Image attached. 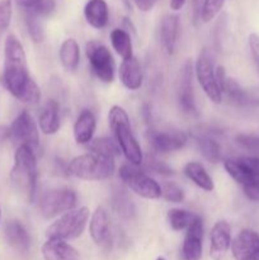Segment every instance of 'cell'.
<instances>
[{"label":"cell","instance_id":"ffe728a7","mask_svg":"<svg viewBox=\"0 0 259 260\" xmlns=\"http://www.w3.org/2000/svg\"><path fill=\"white\" fill-rule=\"evenodd\" d=\"M38 124L45 135H55L60 128V107L53 99L46 102L38 116Z\"/></svg>","mask_w":259,"mask_h":260},{"label":"cell","instance_id":"7dc6e473","mask_svg":"<svg viewBox=\"0 0 259 260\" xmlns=\"http://www.w3.org/2000/svg\"><path fill=\"white\" fill-rule=\"evenodd\" d=\"M0 215H2V212H0Z\"/></svg>","mask_w":259,"mask_h":260},{"label":"cell","instance_id":"9a60e30c","mask_svg":"<svg viewBox=\"0 0 259 260\" xmlns=\"http://www.w3.org/2000/svg\"><path fill=\"white\" fill-rule=\"evenodd\" d=\"M231 251L236 260H245L259 254V234L250 229L241 230L231 241Z\"/></svg>","mask_w":259,"mask_h":260},{"label":"cell","instance_id":"8d00e7d4","mask_svg":"<svg viewBox=\"0 0 259 260\" xmlns=\"http://www.w3.org/2000/svg\"><path fill=\"white\" fill-rule=\"evenodd\" d=\"M53 9H55V0H41L33 9L27 10V12L35 13L38 17H46V15H50Z\"/></svg>","mask_w":259,"mask_h":260},{"label":"cell","instance_id":"d6986e66","mask_svg":"<svg viewBox=\"0 0 259 260\" xmlns=\"http://www.w3.org/2000/svg\"><path fill=\"white\" fill-rule=\"evenodd\" d=\"M119 80L128 90H137L142 85V71L139 60L136 57H131L128 60L122 61L118 70Z\"/></svg>","mask_w":259,"mask_h":260},{"label":"cell","instance_id":"30bf717a","mask_svg":"<svg viewBox=\"0 0 259 260\" xmlns=\"http://www.w3.org/2000/svg\"><path fill=\"white\" fill-rule=\"evenodd\" d=\"M10 137L18 146H28L36 152L40 146V135L35 119L28 112H22L9 128Z\"/></svg>","mask_w":259,"mask_h":260},{"label":"cell","instance_id":"74e56055","mask_svg":"<svg viewBox=\"0 0 259 260\" xmlns=\"http://www.w3.org/2000/svg\"><path fill=\"white\" fill-rule=\"evenodd\" d=\"M243 190L248 200L253 201V202H259V178L243 185Z\"/></svg>","mask_w":259,"mask_h":260},{"label":"cell","instance_id":"83f0119b","mask_svg":"<svg viewBox=\"0 0 259 260\" xmlns=\"http://www.w3.org/2000/svg\"><path fill=\"white\" fill-rule=\"evenodd\" d=\"M112 207L114 212L123 220H130L135 215V207L131 198L126 190L121 187H116L112 193Z\"/></svg>","mask_w":259,"mask_h":260},{"label":"cell","instance_id":"f35d334b","mask_svg":"<svg viewBox=\"0 0 259 260\" xmlns=\"http://www.w3.org/2000/svg\"><path fill=\"white\" fill-rule=\"evenodd\" d=\"M206 0H192V8H193V20L196 24L202 20L203 9H205Z\"/></svg>","mask_w":259,"mask_h":260},{"label":"cell","instance_id":"7402d4cb","mask_svg":"<svg viewBox=\"0 0 259 260\" xmlns=\"http://www.w3.org/2000/svg\"><path fill=\"white\" fill-rule=\"evenodd\" d=\"M89 233L96 245H103L109 239V220L106 210L98 207L91 215Z\"/></svg>","mask_w":259,"mask_h":260},{"label":"cell","instance_id":"3957f363","mask_svg":"<svg viewBox=\"0 0 259 260\" xmlns=\"http://www.w3.org/2000/svg\"><path fill=\"white\" fill-rule=\"evenodd\" d=\"M109 126L116 137V142L131 165L139 167L144 161L142 150L132 132L131 122L127 112L122 107L113 106L108 114Z\"/></svg>","mask_w":259,"mask_h":260},{"label":"cell","instance_id":"836d02e7","mask_svg":"<svg viewBox=\"0 0 259 260\" xmlns=\"http://www.w3.org/2000/svg\"><path fill=\"white\" fill-rule=\"evenodd\" d=\"M161 196L168 202L180 203L184 201V192L179 185L174 183H165L161 187Z\"/></svg>","mask_w":259,"mask_h":260},{"label":"cell","instance_id":"9c48e42d","mask_svg":"<svg viewBox=\"0 0 259 260\" xmlns=\"http://www.w3.org/2000/svg\"><path fill=\"white\" fill-rule=\"evenodd\" d=\"M195 71L198 83L208 99L213 103H220L222 101V93L216 80V69L213 66V60L207 50H203L198 56Z\"/></svg>","mask_w":259,"mask_h":260},{"label":"cell","instance_id":"5bb4252c","mask_svg":"<svg viewBox=\"0 0 259 260\" xmlns=\"http://www.w3.org/2000/svg\"><path fill=\"white\" fill-rule=\"evenodd\" d=\"M203 245V222L200 216L187 229L182 246L183 260H201Z\"/></svg>","mask_w":259,"mask_h":260},{"label":"cell","instance_id":"f546056e","mask_svg":"<svg viewBox=\"0 0 259 260\" xmlns=\"http://www.w3.org/2000/svg\"><path fill=\"white\" fill-rule=\"evenodd\" d=\"M196 142L200 149L201 154L205 156V159L208 162L212 164H217L221 160V146L215 139L207 136V135H202V136L196 137Z\"/></svg>","mask_w":259,"mask_h":260},{"label":"cell","instance_id":"8fae6325","mask_svg":"<svg viewBox=\"0 0 259 260\" xmlns=\"http://www.w3.org/2000/svg\"><path fill=\"white\" fill-rule=\"evenodd\" d=\"M223 167L228 174L241 187L259 178V157L256 156L228 159L223 162Z\"/></svg>","mask_w":259,"mask_h":260},{"label":"cell","instance_id":"60d3db41","mask_svg":"<svg viewBox=\"0 0 259 260\" xmlns=\"http://www.w3.org/2000/svg\"><path fill=\"white\" fill-rule=\"evenodd\" d=\"M134 3L140 10H142V12H149V10L152 9L156 0H134Z\"/></svg>","mask_w":259,"mask_h":260},{"label":"cell","instance_id":"44dd1931","mask_svg":"<svg viewBox=\"0 0 259 260\" xmlns=\"http://www.w3.org/2000/svg\"><path fill=\"white\" fill-rule=\"evenodd\" d=\"M96 121L93 112L89 109H84L79 114L75 124H74V137L75 141L80 145H86L93 140L95 132Z\"/></svg>","mask_w":259,"mask_h":260},{"label":"cell","instance_id":"f1b7e54d","mask_svg":"<svg viewBox=\"0 0 259 260\" xmlns=\"http://www.w3.org/2000/svg\"><path fill=\"white\" fill-rule=\"evenodd\" d=\"M111 43L116 52L121 56L123 60L134 57L132 53V41L131 36L122 28H114L111 32Z\"/></svg>","mask_w":259,"mask_h":260},{"label":"cell","instance_id":"603a6c76","mask_svg":"<svg viewBox=\"0 0 259 260\" xmlns=\"http://www.w3.org/2000/svg\"><path fill=\"white\" fill-rule=\"evenodd\" d=\"M84 17L91 27L102 29L109 19L108 5L104 0H89L84 7Z\"/></svg>","mask_w":259,"mask_h":260},{"label":"cell","instance_id":"4dcf8cb0","mask_svg":"<svg viewBox=\"0 0 259 260\" xmlns=\"http://www.w3.org/2000/svg\"><path fill=\"white\" fill-rule=\"evenodd\" d=\"M89 150L91 154L99 155V156L108 157V159H114L119 154L118 144L108 137H101V139L91 140L88 144Z\"/></svg>","mask_w":259,"mask_h":260},{"label":"cell","instance_id":"8992f818","mask_svg":"<svg viewBox=\"0 0 259 260\" xmlns=\"http://www.w3.org/2000/svg\"><path fill=\"white\" fill-rule=\"evenodd\" d=\"M119 178L122 182L137 196L146 200H157L161 197V187L142 170L135 165L126 164L119 168Z\"/></svg>","mask_w":259,"mask_h":260},{"label":"cell","instance_id":"bcb514c9","mask_svg":"<svg viewBox=\"0 0 259 260\" xmlns=\"http://www.w3.org/2000/svg\"><path fill=\"white\" fill-rule=\"evenodd\" d=\"M156 260H165V259L164 258H157Z\"/></svg>","mask_w":259,"mask_h":260},{"label":"cell","instance_id":"277c9868","mask_svg":"<svg viewBox=\"0 0 259 260\" xmlns=\"http://www.w3.org/2000/svg\"><path fill=\"white\" fill-rule=\"evenodd\" d=\"M68 172L73 177L83 180L108 179L114 173V161L113 159L90 152L74 157L69 164Z\"/></svg>","mask_w":259,"mask_h":260},{"label":"cell","instance_id":"d4e9b609","mask_svg":"<svg viewBox=\"0 0 259 260\" xmlns=\"http://www.w3.org/2000/svg\"><path fill=\"white\" fill-rule=\"evenodd\" d=\"M5 238L10 246L22 253L29 249V234L19 221H9L5 225Z\"/></svg>","mask_w":259,"mask_h":260},{"label":"cell","instance_id":"d590c367","mask_svg":"<svg viewBox=\"0 0 259 260\" xmlns=\"http://www.w3.org/2000/svg\"><path fill=\"white\" fill-rule=\"evenodd\" d=\"M12 13V0H0V35L9 27Z\"/></svg>","mask_w":259,"mask_h":260},{"label":"cell","instance_id":"e575fe53","mask_svg":"<svg viewBox=\"0 0 259 260\" xmlns=\"http://www.w3.org/2000/svg\"><path fill=\"white\" fill-rule=\"evenodd\" d=\"M226 0H206L205 9H203L202 20L203 22H211L222 9Z\"/></svg>","mask_w":259,"mask_h":260},{"label":"cell","instance_id":"ee69618b","mask_svg":"<svg viewBox=\"0 0 259 260\" xmlns=\"http://www.w3.org/2000/svg\"><path fill=\"white\" fill-rule=\"evenodd\" d=\"M9 136H10L9 128H7V127H0V146H2L3 142H4Z\"/></svg>","mask_w":259,"mask_h":260},{"label":"cell","instance_id":"e0dca14e","mask_svg":"<svg viewBox=\"0 0 259 260\" xmlns=\"http://www.w3.org/2000/svg\"><path fill=\"white\" fill-rule=\"evenodd\" d=\"M180 22L177 14H167L160 22V42L165 52L173 55L177 50Z\"/></svg>","mask_w":259,"mask_h":260},{"label":"cell","instance_id":"7a4b0ae2","mask_svg":"<svg viewBox=\"0 0 259 260\" xmlns=\"http://www.w3.org/2000/svg\"><path fill=\"white\" fill-rule=\"evenodd\" d=\"M37 159L30 147L18 146L14 155V165L10 173V182L15 192L28 203L35 198L37 185Z\"/></svg>","mask_w":259,"mask_h":260},{"label":"cell","instance_id":"4316f807","mask_svg":"<svg viewBox=\"0 0 259 260\" xmlns=\"http://www.w3.org/2000/svg\"><path fill=\"white\" fill-rule=\"evenodd\" d=\"M60 60L65 70L74 73L78 69L80 61V48L74 38H68L62 42L60 47Z\"/></svg>","mask_w":259,"mask_h":260},{"label":"cell","instance_id":"4fadbf2b","mask_svg":"<svg viewBox=\"0 0 259 260\" xmlns=\"http://www.w3.org/2000/svg\"><path fill=\"white\" fill-rule=\"evenodd\" d=\"M193 65L190 61L183 65L179 74V83H178V102L180 108L187 114L197 116V107L195 103V94H193Z\"/></svg>","mask_w":259,"mask_h":260},{"label":"cell","instance_id":"f6af8a7d","mask_svg":"<svg viewBox=\"0 0 259 260\" xmlns=\"http://www.w3.org/2000/svg\"><path fill=\"white\" fill-rule=\"evenodd\" d=\"M254 62H255L256 69H258V71H259V58H256V60H254Z\"/></svg>","mask_w":259,"mask_h":260},{"label":"cell","instance_id":"52a82bcc","mask_svg":"<svg viewBox=\"0 0 259 260\" xmlns=\"http://www.w3.org/2000/svg\"><path fill=\"white\" fill-rule=\"evenodd\" d=\"M85 53L96 78L103 83H112L116 75V62L111 51L98 41H90L85 46Z\"/></svg>","mask_w":259,"mask_h":260},{"label":"cell","instance_id":"ac0fdd59","mask_svg":"<svg viewBox=\"0 0 259 260\" xmlns=\"http://www.w3.org/2000/svg\"><path fill=\"white\" fill-rule=\"evenodd\" d=\"M42 255L45 260H79V254L66 241L57 239H47L42 245Z\"/></svg>","mask_w":259,"mask_h":260},{"label":"cell","instance_id":"d6a6232c","mask_svg":"<svg viewBox=\"0 0 259 260\" xmlns=\"http://www.w3.org/2000/svg\"><path fill=\"white\" fill-rule=\"evenodd\" d=\"M40 18L41 17H38L37 14L32 12H27V15H25V23H27V28L30 38L37 43L42 42L43 38H45V32H43Z\"/></svg>","mask_w":259,"mask_h":260},{"label":"cell","instance_id":"b9f144b4","mask_svg":"<svg viewBox=\"0 0 259 260\" xmlns=\"http://www.w3.org/2000/svg\"><path fill=\"white\" fill-rule=\"evenodd\" d=\"M40 2L41 0H15V3H17L19 7L24 8L25 10L33 9V8H35Z\"/></svg>","mask_w":259,"mask_h":260},{"label":"cell","instance_id":"cb8c5ba5","mask_svg":"<svg viewBox=\"0 0 259 260\" xmlns=\"http://www.w3.org/2000/svg\"><path fill=\"white\" fill-rule=\"evenodd\" d=\"M221 93L226 95L228 101L235 106H248V104L255 103L256 98H254L248 90L243 88L235 79L226 78L221 86Z\"/></svg>","mask_w":259,"mask_h":260},{"label":"cell","instance_id":"6da1fadb","mask_svg":"<svg viewBox=\"0 0 259 260\" xmlns=\"http://www.w3.org/2000/svg\"><path fill=\"white\" fill-rule=\"evenodd\" d=\"M4 58L3 83L8 91L23 103H38L40 88L29 78L24 48L15 36L9 35L5 40Z\"/></svg>","mask_w":259,"mask_h":260},{"label":"cell","instance_id":"2e32d148","mask_svg":"<svg viewBox=\"0 0 259 260\" xmlns=\"http://www.w3.org/2000/svg\"><path fill=\"white\" fill-rule=\"evenodd\" d=\"M231 246V228L226 221H217L211 230L210 254L215 260H220Z\"/></svg>","mask_w":259,"mask_h":260},{"label":"cell","instance_id":"ab89813d","mask_svg":"<svg viewBox=\"0 0 259 260\" xmlns=\"http://www.w3.org/2000/svg\"><path fill=\"white\" fill-rule=\"evenodd\" d=\"M147 168H149L150 170H152V172L159 173V174H172V169H169L167 165L157 161V160L155 159H149V161H147Z\"/></svg>","mask_w":259,"mask_h":260},{"label":"cell","instance_id":"1f68e13d","mask_svg":"<svg viewBox=\"0 0 259 260\" xmlns=\"http://www.w3.org/2000/svg\"><path fill=\"white\" fill-rule=\"evenodd\" d=\"M197 216L198 215H195V213L189 212V211L187 210L173 208V210L168 211L167 220L172 230L180 231V230H184V229L187 230Z\"/></svg>","mask_w":259,"mask_h":260},{"label":"cell","instance_id":"5b68a950","mask_svg":"<svg viewBox=\"0 0 259 260\" xmlns=\"http://www.w3.org/2000/svg\"><path fill=\"white\" fill-rule=\"evenodd\" d=\"M89 218V208L80 207L79 210L69 211L61 215L55 222L46 230V238L57 240H73L79 238L86 228Z\"/></svg>","mask_w":259,"mask_h":260},{"label":"cell","instance_id":"7c38bea8","mask_svg":"<svg viewBox=\"0 0 259 260\" xmlns=\"http://www.w3.org/2000/svg\"><path fill=\"white\" fill-rule=\"evenodd\" d=\"M150 145L155 151L160 154H169L183 149L187 144V136L184 132L173 129V131H156L149 129L147 134Z\"/></svg>","mask_w":259,"mask_h":260},{"label":"cell","instance_id":"ba28073f","mask_svg":"<svg viewBox=\"0 0 259 260\" xmlns=\"http://www.w3.org/2000/svg\"><path fill=\"white\" fill-rule=\"evenodd\" d=\"M76 193L69 188H56L50 189L41 197L40 211L45 218H52L56 216L73 211L76 206Z\"/></svg>","mask_w":259,"mask_h":260},{"label":"cell","instance_id":"7bdbcfd3","mask_svg":"<svg viewBox=\"0 0 259 260\" xmlns=\"http://www.w3.org/2000/svg\"><path fill=\"white\" fill-rule=\"evenodd\" d=\"M185 4V0H170V9L178 12V10L182 9Z\"/></svg>","mask_w":259,"mask_h":260},{"label":"cell","instance_id":"484cf974","mask_svg":"<svg viewBox=\"0 0 259 260\" xmlns=\"http://www.w3.org/2000/svg\"><path fill=\"white\" fill-rule=\"evenodd\" d=\"M184 174L188 179L192 180L197 187H200L201 189L206 190V192H212L215 189V184H213L212 178L210 177V174L207 173V170L203 168V165H201L200 162L190 161L188 164H185L184 167Z\"/></svg>","mask_w":259,"mask_h":260}]
</instances>
